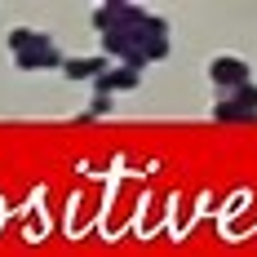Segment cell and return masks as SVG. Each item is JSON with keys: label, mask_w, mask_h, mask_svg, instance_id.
Returning <instances> with one entry per match:
<instances>
[{"label": "cell", "mask_w": 257, "mask_h": 257, "mask_svg": "<svg viewBox=\"0 0 257 257\" xmlns=\"http://www.w3.org/2000/svg\"><path fill=\"white\" fill-rule=\"evenodd\" d=\"M208 80H213L222 93H235V89L253 84V71H248L244 58H235V53H217V58L208 62Z\"/></svg>", "instance_id": "obj_1"}, {"label": "cell", "mask_w": 257, "mask_h": 257, "mask_svg": "<svg viewBox=\"0 0 257 257\" xmlns=\"http://www.w3.org/2000/svg\"><path fill=\"white\" fill-rule=\"evenodd\" d=\"M138 84H142V71H128V67H115V62H111V71L93 80V93H98V98H115V93L138 89Z\"/></svg>", "instance_id": "obj_2"}, {"label": "cell", "mask_w": 257, "mask_h": 257, "mask_svg": "<svg viewBox=\"0 0 257 257\" xmlns=\"http://www.w3.org/2000/svg\"><path fill=\"white\" fill-rule=\"evenodd\" d=\"M5 40H9V53H45V49H58V45H53V36L31 31V27H14Z\"/></svg>", "instance_id": "obj_3"}, {"label": "cell", "mask_w": 257, "mask_h": 257, "mask_svg": "<svg viewBox=\"0 0 257 257\" xmlns=\"http://www.w3.org/2000/svg\"><path fill=\"white\" fill-rule=\"evenodd\" d=\"M111 71V58L106 53H89V58H67V67H62V76L67 80H98Z\"/></svg>", "instance_id": "obj_4"}, {"label": "cell", "mask_w": 257, "mask_h": 257, "mask_svg": "<svg viewBox=\"0 0 257 257\" xmlns=\"http://www.w3.org/2000/svg\"><path fill=\"white\" fill-rule=\"evenodd\" d=\"M213 120H217V124H253V120H257V106H248V102H239L235 93H226L222 102L213 106Z\"/></svg>", "instance_id": "obj_5"}, {"label": "cell", "mask_w": 257, "mask_h": 257, "mask_svg": "<svg viewBox=\"0 0 257 257\" xmlns=\"http://www.w3.org/2000/svg\"><path fill=\"white\" fill-rule=\"evenodd\" d=\"M14 67H18V71H62V67H67V53H62V49H45V53H14Z\"/></svg>", "instance_id": "obj_6"}, {"label": "cell", "mask_w": 257, "mask_h": 257, "mask_svg": "<svg viewBox=\"0 0 257 257\" xmlns=\"http://www.w3.org/2000/svg\"><path fill=\"white\" fill-rule=\"evenodd\" d=\"M111 98H98V93H93V102H89V111H84V120H93V115H106V111H111Z\"/></svg>", "instance_id": "obj_7"}]
</instances>
